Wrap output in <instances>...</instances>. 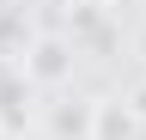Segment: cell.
I'll use <instances>...</instances> for the list:
<instances>
[{
    "label": "cell",
    "mask_w": 146,
    "mask_h": 140,
    "mask_svg": "<svg viewBox=\"0 0 146 140\" xmlns=\"http://www.w3.org/2000/svg\"><path fill=\"white\" fill-rule=\"evenodd\" d=\"M134 61H140V79H146V25L134 31Z\"/></svg>",
    "instance_id": "5"
},
{
    "label": "cell",
    "mask_w": 146,
    "mask_h": 140,
    "mask_svg": "<svg viewBox=\"0 0 146 140\" xmlns=\"http://www.w3.org/2000/svg\"><path fill=\"white\" fill-rule=\"evenodd\" d=\"M55 134H61V140H91V104H79V110H55Z\"/></svg>",
    "instance_id": "3"
},
{
    "label": "cell",
    "mask_w": 146,
    "mask_h": 140,
    "mask_svg": "<svg viewBox=\"0 0 146 140\" xmlns=\"http://www.w3.org/2000/svg\"><path fill=\"white\" fill-rule=\"evenodd\" d=\"M18 73H25L31 85H67L73 79V43L67 37H36L31 49H25V67H18Z\"/></svg>",
    "instance_id": "1"
},
{
    "label": "cell",
    "mask_w": 146,
    "mask_h": 140,
    "mask_svg": "<svg viewBox=\"0 0 146 140\" xmlns=\"http://www.w3.org/2000/svg\"><path fill=\"white\" fill-rule=\"evenodd\" d=\"M122 104H128V110H134V116H140V122H146V79H134V92H128V98H122Z\"/></svg>",
    "instance_id": "4"
},
{
    "label": "cell",
    "mask_w": 146,
    "mask_h": 140,
    "mask_svg": "<svg viewBox=\"0 0 146 140\" xmlns=\"http://www.w3.org/2000/svg\"><path fill=\"white\" fill-rule=\"evenodd\" d=\"M91 140H140V116L122 98H91Z\"/></svg>",
    "instance_id": "2"
}]
</instances>
